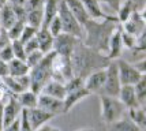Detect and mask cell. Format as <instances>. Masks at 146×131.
<instances>
[{"instance_id":"cell-39","label":"cell","mask_w":146,"mask_h":131,"mask_svg":"<svg viewBox=\"0 0 146 131\" xmlns=\"http://www.w3.org/2000/svg\"><path fill=\"white\" fill-rule=\"evenodd\" d=\"M0 59L6 63H10L13 59H15L13 53V48H11V43L8 45H6L3 49H0Z\"/></svg>"},{"instance_id":"cell-49","label":"cell","mask_w":146,"mask_h":131,"mask_svg":"<svg viewBox=\"0 0 146 131\" xmlns=\"http://www.w3.org/2000/svg\"><path fill=\"white\" fill-rule=\"evenodd\" d=\"M78 131H94L93 128H82V130H78Z\"/></svg>"},{"instance_id":"cell-10","label":"cell","mask_w":146,"mask_h":131,"mask_svg":"<svg viewBox=\"0 0 146 131\" xmlns=\"http://www.w3.org/2000/svg\"><path fill=\"white\" fill-rule=\"evenodd\" d=\"M121 29L134 37H138L143 31H146V19L141 15L138 7L133 11L131 17L124 23H121Z\"/></svg>"},{"instance_id":"cell-19","label":"cell","mask_w":146,"mask_h":131,"mask_svg":"<svg viewBox=\"0 0 146 131\" xmlns=\"http://www.w3.org/2000/svg\"><path fill=\"white\" fill-rule=\"evenodd\" d=\"M59 1L60 0H45L44 4V17H42V23L41 27L48 29L53 18L57 17V8H59Z\"/></svg>"},{"instance_id":"cell-9","label":"cell","mask_w":146,"mask_h":131,"mask_svg":"<svg viewBox=\"0 0 146 131\" xmlns=\"http://www.w3.org/2000/svg\"><path fill=\"white\" fill-rule=\"evenodd\" d=\"M78 41H79L78 38L62 33V34H59L57 37L53 38V49L52 51H53L56 55H59V56L70 57Z\"/></svg>"},{"instance_id":"cell-18","label":"cell","mask_w":146,"mask_h":131,"mask_svg":"<svg viewBox=\"0 0 146 131\" xmlns=\"http://www.w3.org/2000/svg\"><path fill=\"white\" fill-rule=\"evenodd\" d=\"M36 38H37L38 43V49L41 51L44 55L52 52L53 49V37L52 34L48 31V29H44V27H40L36 34Z\"/></svg>"},{"instance_id":"cell-32","label":"cell","mask_w":146,"mask_h":131,"mask_svg":"<svg viewBox=\"0 0 146 131\" xmlns=\"http://www.w3.org/2000/svg\"><path fill=\"white\" fill-rule=\"evenodd\" d=\"M45 55L41 52V51H34V52H32V53H27L26 55V59H25V63L26 66L29 67V68H33V67H36L38 63L42 60V57H44Z\"/></svg>"},{"instance_id":"cell-24","label":"cell","mask_w":146,"mask_h":131,"mask_svg":"<svg viewBox=\"0 0 146 131\" xmlns=\"http://www.w3.org/2000/svg\"><path fill=\"white\" fill-rule=\"evenodd\" d=\"M17 100H18L22 109H33L37 106L38 96L36 93H33L32 90H26V92H22L21 94L17 96Z\"/></svg>"},{"instance_id":"cell-42","label":"cell","mask_w":146,"mask_h":131,"mask_svg":"<svg viewBox=\"0 0 146 131\" xmlns=\"http://www.w3.org/2000/svg\"><path fill=\"white\" fill-rule=\"evenodd\" d=\"M133 66L137 68L138 72H141V74H146V59L135 60V63H133Z\"/></svg>"},{"instance_id":"cell-35","label":"cell","mask_w":146,"mask_h":131,"mask_svg":"<svg viewBox=\"0 0 146 131\" xmlns=\"http://www.w3.org/2000/svg\"><path fill=\"white\" fill-rule=\"evenodd\" d=\"M37 31H38V29H34V27H32V26L25 25L23 31H22V34H21V37H19V41H21L22 44L27 43L29 40H32V38L36 37Z\"/></svg>"},{"instance_id":"cell-22","label":"cell","mask_w":146,"mask_h":131,"mask_svg":"<svg viewBox=\"0 0 146 131\" xmlns=\"http://www.w3.org/2000/svg\"><path fill=\"white\" fill-rule=\"evenodd\" d=\"M15 21H17V18H15L13 7L10 6L8 3L3 4L1 8H0V26H1L3 29L8 30V29L15 23Z\"/></svg>"},{"instance_id":"cell-51","label":"cell","mask_w":146,"mask_h":131,"mask_svg":"<svg viewBox=\"0 0 146 131\" xmlns=\"http://www.w3.org/2000/svg\"><path fill=\"white\" fill-rule=\"evenodd\" d=\"M52 131H60V130H59V128H53V127H52Z\"/></svg>"},{"instance_id":"cell-41","label":"cell","mask_w":146,"mask_h":131,"mask_svg":"<svg viewBox=\"0 0 146 131\" xmlns=\"http://www.w3.org/2000/svg\"><path fill=\"white\" fill-rule=\"evenodd\" d=\"M23 47H25V52H26V55H27V53H32V52H34V51H38V43H37V38L34 37V38H32V40H29L27 43L23 44Z\"/></svg>"},{"instance_id":"cell-16","label":"cell","mask_w":146,"mask_h":131,"mask_svg":"<svg viewBox=\"0 0 146 131\" xmlns=\"http://www.w3.org/2000/svg\"><path fill=\"white\" fill-rule=\"evenodd\" d=\"M117 98L120 100V102L124 105L126 109H135V108H139L138 100H137V96H135V90L134 86H121L120 92ZM142 108V106H141Z\"/></svg>"},{"instance_id":"cell-8","label":"cell","mask_w":146,"mask_h":131,"mask_svg":"<svg viewBox=\"0 0 146 131\" xmlns=\"http://www.w3.org/2000/svg\"><path fill=\"white\" fill-rule=\"evenodd\" d=\"M115 62L117 66V72H119L121 86H134L137 82H139V79L143 75H146L138 72L137 68L133 66V63L127 62L124 59H117Z\"/></svg>"},{"instance_id":"cell-17","label":"cell","mask_w":146,"mask_h":131,"mask_svg":"<svg viewBox=\"0 0 146 131\" xmlns=\"http://www.w3.org/2000/svg\"><path fill=\"white\" fill-rule=\"evenodd\" d=\"M64 3H66V6L67 8L70 10V13L74 15V18L79 22V25L83 27V25L89 21V15L86 13V10H85V7H83L82 1L81 0H64Z\"/></svg>"},{"instance_id":"cell-3","label":"cell","mask_w":146,"mask_h":131,"mask_svg":"<svg viewBox=\"0 0 146 131\" xmlns=\"http://www.w3.org/2000/svg\"><path fill=\"white\" fill-rule=\"evenodd\" d=\"M55 56V52L52 51L49 53H46L42 60L38 63L36 67L30 68L29 76H30V89L33 93L38 94L42 92L44 86L51 81V72H52V60Z\"/></svg>"},{"instance_id":"cell-6","label":"cell","mask_w":146,"mask_h":131,"mask_svg":"<svg viewBox=\"0 0 146 131\" xmlns=\"http://www.w3.org/2000/svg\"><path fill=\"white\" fill-rule=\"evenodd\" d=\"M120 78L117 72V66L116 62H109V64L105 67V82L104 86L100 90V96H108V97H116L119 96L120 92Z\"/></svg>"},{"instance_id":"cell-36","label":"cell","mask_w":146,"mask_h":131,"mask_svg":"<svg viewBox=\"0 0 146 131\" xmlns=\"http://www.w3.org/2000/svg\"><path fill=\"white\" fill-rule=\"evenodd\" d=\"M19 131H34L27 118V109H22V112L19 115Z\"/></svg>"},{"instance_id":"cell-25","label":"cell","mask_w":146,"mask_h":131,"mask_svg":"<svg viewBox=\"0 0 146 131\" xmlns=\"http://www.w3.org/2000/svg\"><path fill=\"white\" fill-rule=\"evenodd\" d=\"M135 8H137V3H135L134 0H124L120 4V7H119L117 13H116L117 22H119L120 25L124 23V22L131 17V14H133V11Z\"/></svg>"},{"instance_id":"cell-27","label":"cell","mask_w":146,"mask_h":131,"mask_svg":"<svg viewBox=\"0 0 146 131\" xmlns=\"http://www.w3.org/2000/svg\"><path fill=\"white\" fill-rule=\"evenodd\" d=\"M127 116L133 120L135 124L139 127L142 131H146V112L145 108H135V109H128Z\"/></svg>"},{"instance_id":"cell-26","label":"cell","mask_w":146,"mask_h":131,"mask_svg":"<svg viewBox=\"0 0 146 131\" xmlns=\"http://www.w3.org/2000/svg\"><path fill=\"white\" fill-rule=\"evenodd\" d=\"M8 66V76H22V75H27L30 68L26 66V63L23 60H19V59H13L10 63H7Z\"/></svg>"},{"instance_id":"cell-13","label":"cell","mask_w":146,"mask_h":131,"mask_svg":"<svg viewBox=\"0 0 146 131\" xmlns=\"http://www.w3.org/2000/svg\"><path fill=\"white\" fill-rule=\"evenodd\" d=\"M37 108H40V109H42V111L48 113H52L53 116L64 113L63 100H57V98L45 96V94H38Z\"/></svg>"},{"instance_id":"cell-52","label":"cell","mask_w":146,"mask_h":131,"mask_svg":"<svg viewBox=\"0 0 146 131\" xmlns=\"http://www.w3.org/2000/svg\"><path fill=\"white\" fill-rule=\"evenodd\" d=\"M1 6H3V4H1V3H0V8H1Z\"/></svg>"},{"instance_id":"cell-50","label":"cell","mask_w":146,"mask_h":131,"mask_svg":"<svg viewBox=\"0 0 146 131\" xmlns=\"http://www.w3.org/2000/svg\"><path fill=\"white\" fill-rule=\"evenodd\" d=\"M7 1H8V0H0V3H1V4H6Z\"/></svg>"},{"instance_id":"cell-14","label":"cell","mask_w":146,"mask_h":131,"mask_svg":"<svg viewBox=\"0 0 146 131\" xmlns=\"http://www.w3.org/2000/svg\"><path fill=\"white\" fill-rule=\"evenodd\" d=\"M105 82V68L97 70L83 79V87L90 94H98Z\"/></svg>"},{"instance_id":"cell-53","label":"cell","mask_w":146,"mask_h":131,"mask_svg":"<svg viewBox=\"0 0 146 131\" xmlns=\"http://www.w3.org/2000/svg\"><path fill=\"white\" fill-rule=\"evenodd\" d=\"M0 27H1V26H0Z\"/></svg>"},{"instance_id":"cell-2","label":"cell","mask_w":146,"mask_h":131,"mask_svg":"<svg viewBox=\"0 0 146 131\" xmlns=\"http://www.w3.org/2000/svg\"><path fill=\"white\" fill-rule=\"evenodd\" d=\"M117 25L119 23H115L111 21L89 19L83 25L82 43L86 47H89L90 49L96 51L98 53H102V55H107L111 36H112V33L115 31Z\"/></svg>"},{"instance_id":"cell-44","label":"cell","mask_w":146,"mask_h":131,"mask_svg":"<svg viewBox=\"0 0 146 131\" xmlns=\"http://www.w3.org/2000/svg\"><path fill=\"white\" fill-rule=\"evenodd\" d=\"M11 43L10 41V38H8V34H7V30L4 29L3 30V33H1V36H0V49H3L6 45H8V44Z\"/></svg>"},{"instance_id":"cell-21","label":"cell","mask_w":146,"mask_h":131,"mask_svg":"<svg viewBox=\"0 0 146 131\" xmlns=\"http://www.w3.org/2000/svg\"><path fill=\"white\" fill-rule=\"evenodd\" d=\"M40 94H45V96H49V97H53V98H57V100H63L66 97V89H64L63 83L51 79L44 86L42 92Z\"/></svg>"},{"instance_id":"cell-7","label":"cell","mask_w":146,"mask_h":131,"mask_svg":"<svg viewBox=\"0 0 146 131\" xmlns=\"http://www.w3.org/2000/svg\"><path fill=\"white\" fill-rule=\"evenodd\" d=\"M72 76H74V74H72V67H71L70 57L59 56V55L55 53L53 60H52L51 79L52 81L60 82V83L64 85Z\"/></svg>"},{"instance_id":"cell-34","label":"cell","mask_w":146,"mask_h":131,"mask_svg":"<svg viewBox=\"0 0 146 131\" xmlns=\"http://www.w3.org/2000/svg\"><path fill=\"white\" fill-rule=\"evenodd\" d=\"M98 1H100V4L108 7L109 15H116L119 7H120V4L124 1V0H98Z\"/></svg>"},{"instance_id":"cell-43","label":"cell","mask_w":146,"mask_h":131,"mask_svg":"<svg viewBox=\"0 0 146 131\" xmlns=\"http://www.w3.org/2000/svg\"><path fill=\"white\" fill-rule=\"evenodd\" d=\"M10 94L11 93L7 90V87H6V85H4L3 79L0 78V101H7V98H8Z\"/></svg>"},{"instance_id":"cell-29","label":"cell","mask_w":146,"mask_h":131,"mask_svg":"<svg viewBox=\"0 0 146 131\" xmlns=\"http://www.w3.org/2000/svg\"><path fill=\"white\" fill-rule=\"evenodd\" d=\"M134 90H135V96L139 106L145 108L146 105V75H143L139 79V82H137L134 85Z\"/></svg>"},{"instance_id":"cell-30","label":"cell","mask_w":146,"mask_h":131,"mask_svg":"<svg viewBox=\"0 0 146 131\" xmlns=\"http://www.w3.org/2000/svg\"><path fill=\"white\" fill-rule=\"evenodd\" d=\"M25 22H21V21H15L14 23L8 30H7V34H8V38L10 41H14V40H19L22 31H23V27H25Z\"/></svg>"},{"instance_id":"cell-47","label":"cell","mask_w":146,"mask_h":131,"mask_svg":"<svg viewBox=\"0 0 146 131\" xmlns=\"http://www.w3.org/2000/svg\"><path fill=\"white\" fill-rule=\"evenodd\" d=\"M27 0H8L7 3L11 7H25Z\"/></svg>"},{"instance_id":"cell-37","label":"cell","mask_w":146,"mask_h":131,"mask_svg":"<svg viewBox=\"0 0 146 131\" xmlns=\"http://www.w3.org/2000/svg\"><path fill=\"white\" fill-rule=\"evenodd\" d=\"M48 31L52 34V37L53 38L57 37L59 34H62V33H63V30H62V22H60L59 17L53 18V21L49 23V26H48Z\"/></svg>"},{"instance_id":"cell-38","label":"cell","mask_w":146,"mask_h":131,"mask_svg":"<svg viewBox=\"0 0 146 131\" xmlns=\"http://www.w3.org/2000/svg\"><path fill=\"white\" fill-rule=\"evenodd\" d=\"M135 41L137 37H134L131 34H128L121 29V44H123V48H127V49H133L135 47Z\"/></svg>"},{"instance_id":"cell-4","label":"cell","mask_w":146,"mask_h":131,"mask_svg":"<svg viewBox=\"0 0 146 131\" xmlns=\"http://www.w3.org/2000/svg\"><path fill=\"white\" fill-rule=\"evenodd\" d=\"M100 104H101V118L107 126L120 120L127 113V109L116 97L100 96Z\"/></svg>"},{"instance_id":"cell-1","label":"cell","mask_w":146,"mask_h":131,"mask_svg":"<svg viewBox=\"0 0 146 131\" xmlns=\"http://www.w3.org/2000/svg\"><path fill=\"white\" fill-rule=\"evenodd\" d=\"M70 62L74 76H79L82 79H85L88 75L97 70L105 68L109 64V60L105 55L90 49L89 47H86L82 43V40L76 43L75 48L70 56Z\"/></svg>"},{"instance_id":"cell-33","label":"cell","mask_w":146,"mask_h":131,"mask_svg":"<svg viewBox=\"0 0 146 131\" xmlns=\"http://www.w3.org/2000/svg\"><path fill=\"white\" fill-rule=\"evenodd\" d=\"M11 48H13V53L15 59H19V60H23L25 62L26 59V52H25V47L23 44L21 43L19 40H14L11 41Z\"/></svg>"},{"instance_id":"cell-23","label":"cell","mask_w":146,"mask_h":131,"mask_svg":"<svg viewBox=\"0 0 146 131\" xmlns=\"http://www.w3.org/2000/svg\"><path fill=\"white\" fill-rule=\"evenodd\" d=\"M108 131H142L138 126L127 116V113L117 122L108 126Z\"/></svg>"},{"instance_id":"cell-12","label":"cell","mask_w":146,"mask_h":131,"mask_svg":"<svg viewBox=\"0 0 146 131\" xmlns=\"http://www.w3.org/2000/svg\"><path fill=\"white\" fill-rule=\"evenodd\" d=\"M121 53H123V44H121V25L116 26L115 31L111 36L108 45V52H107V59L109 62H115L117 59H120Z\"/></svg>"},{"instance_id":"cell-15","label":"cell","mask_w":146,"mask_h":131,"mask_svg":"<svg viewBox=\"0 0 146 131\" xmlns=\"http://www.w3.org/2000/svg\"><path fill=\"white\" fill-rule=\"evenodd\" d=\"M27 118H29V122H30V126H32V128L34 131L40 128L41 126L46 124L49 120L55 118L52 113H48L42 111V109H40V108H33V109H27Z\"/></svg>"},{"instance_id":"cell-11","label":"cell","mask_w":146,"mask_h":131,"mask_svg":"<svg viewBox=\"0 0 146 131\" xmlns=\"http://www.w3.org/2000/svg\"><path fill=\"white\" fill-rule=\"evenodd\" d=\"M21 112H22V108L17 100V96L10 94L7 101L4 102V109H3V128L15 122L19 118Z\"/></svg>"},{"instance_id":"cell-20","label":"cell","mask_w":146,"mask_h":131,"mask_svg":"<svg viewBox=\"0 0 146 131\" xmlns=\"http://www.w3.org/2000/svg\"><path fill=\"white\" fill-rule=\"evenodd\" d=\"M88 96H90V93L82 87V89H79V90H76V92H72V93H67L66 94V97L63 98V106H64V113H67L70 111L72 106L78 104L81 100L83 98H86Z\"/></svg>"},{"instance_id":"cell-40","label":"cell","mask_w":146,"mask_h":131,"mask_svg":"<svg viewBox=\"0 0 146 131\" xmlns=\"http://www.w3.org/2000/svg\"><path fill=\"white\" fill-rule=\"evenodd\" d=\"M45 0H27L25 4L26 13L33 11V10H38V8H44Z\"/></svg>"},{"instance_id":"cell-5","label":"cell","mask_w":146,"mask_h":131,"mask_svg":"<svg viewBox=\"0 0 146 131\" xmlns=\"http://www.w3.org/2000/svg\"><path fill=\"white\" fill-rule=\"evenodd\" d=\"M57 17L62 22V30L64 34H68L72 37L82 40L83 38V27L79 25V22L74 18V15L70 13L67 8L64 0L59 1V8H57Z\"/></svg>"},{"instance_id":"cell-31","label":"cell","mask_w":146,"mask_h":131,"mask_svg":"<svg viewBox=\"0 0 146 131\" xmlns=\"http://www.w3.org/2000/svg\"><path fill=\"white\" fill-rule=\"evenodd\" d=\"M83 87V79L79 78V76H72L71 79L64 83V89H66V94L67 93H72V92H76L79 89Z\"/></svg>"},{"instance_id":"cell-28","label":"cell","mask_w":146,"mask_h":131,"mask_svg":"<svg viewBox=\"0 0 146 131\" xmlns=\"http://www.w3.org/2000/svg\"><path fill=\"white\" fill-rule=\"evenodd\" d=\"M42 17H44V8H38L26 13V25L32 26L34 29H40L42 23Z\"/></svg>"},{"instance_id":"cell-45","label":"cell","mask_w":146,"mask_h":131,"mask_svg":"<svg viewBox=\"0 0 146 131\" xmlns=\"http://www.w3.org/2000/svg\"><path fill=\"white\" fill-rule=\"evenodd\" d=\"M6 76H8V66L6 62L0 59V78H6Z\"/></svg>"},{"instance_id":"cell-48","label":"cell","mask_w":146,"mask_h":131,"mask_svg":"<svg viewBox=\"0 0 146 131\" xmlns=\"http://www.w3.org/2000/svg\"><path fill=\"white\" fill-rule=\"evenodd\" d=\"M36 131H52V127L49 124H44V126H41L40 128H37Z\"/></svg>"},{"instance_id":"cell-46","label":"cell","mask_w":146,"mask_h":131,"mask_svg":"<svg viewBox=\"0 0 146 131\" xmlns=\"http://www.w3.org/2000/svg\"><path fill=\"white\" fill-rule=\"evenodd\" d=\"M1 131H19V118L15 120V122H13L10 126H7V127H4Z\"/></svg>"}]
</instances>
